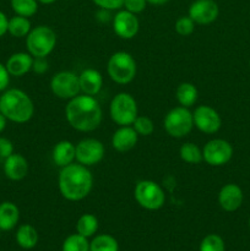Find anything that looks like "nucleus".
Listing matches in <instances>:
<instances>
[{"instance_id":"10","label":"nucleus","mask_w":250,"mask_h":251,"mask_svg":"<svg viewBox=\"0 0 250 251\" xmlns=\"http://www.w3.org/2000/svg\"><path fill=\"white\" fill-rule=\"evenodd\" d=\"M233 157V147L223 139H213L206 142L202 149V158L208 166L222 167Z\"/></svg>"},{"instance_id":"6","label":"nucleus","mask_w":250,"mask_h":251,"mask_svg":"<svg viewBox=\"0 0 250 251\" xmlns=\"http://www.w3.org/2000/svg\"><path fill=\"white\" fill-rule=\"evenodd\" d=\"M137 103L127 92H120L114 96L109 104L110 119L119 126H130L137 118Z\"/></svg>"},{"instance_id":"23","label":"nucleus","mask_w":250,"mask_h":251,"mask_svg":"<svg viewBox=\"0 0 250 251\" xmlns=\"http://www.w3.org/2000/svg\"><path fill=\"white\" fill-rule=\"evenodd\" d=\"M16 243L22 249H33L38 243V232L31 225L20 226L16 232Z\"/></svg>"},{"instance_id":"2","label":"nucleus","mask_w":250,"mask_h":251,"mask_svg":"<svg viewBox=\"0 0 250 251\" xmlns=\"http://www.w3.org/2000/svg\"><path fill=\"white\" fill-rule=\"evenodd\" d=\"M58 186L65 200L81 201L90 195L93 188V176L88 167L80 163H71L60 169Z\"/></svg>"},{"instance_id":"24","label":"nucleus","mask_w":250,"mask_h":251,"mask_svg":"<svg viewBox=\"0 0 250 251\" xmlns=\"http://www.w3.org/2000/svg\"><path fill=\"white\" fill-rule=\"evenodd\" d=\"M31 21L28 17L19 16L15 15L14 17L9 19V24H7V32L11 34L15 38H22V37H27V34L31 32Z\"/></svg>"},{"instance_id":"12","label":"nucleus","mask_w":250,"mask_h":251,"mask_svg":"<svg viewBox=\"0 0 250 251\" xmlns=\"http://www.w3.org/2000/svg\"><path fill=\"white\" fill-rule=\"evenodd\" d=\"M194 126L203 134H216L222 126V119L216 109L210 105H199L193 113Z\"/></svg>"},{"instance_id":"18","label":"nucleus","mask_w":250,"mask_h":251,"mask_svg":"<svg viewBox=\"0 0 250 251\" xmlns=\"http://www.w3.org/2000/svg\"><path fill=\"white\" fill-rule=\"evenodd\" d=\"M81 92L87 96H96L100 92L103 86V76L96 69H85L78 75Z\"/></svg>"},{"instance_id":"5","label":"nucleus","mask_w":250,"mask_h":251,"mask_svg":"<svg viewBox=\"0 0 250 251\" xmlns=\"http://www.w3.org/2000/svg\"><path fill=\"white\" fill-rule=\"evenodd\" d=\"M56 46V33L49 26H37L26 37V47L33 58H47Z\"/></svg>"},{"instance_id":"7","label":"nucleus","mask_w":250,"mask_h":251,"mask_svg":"<svg viewBox=\"0 0 250 251\" xmlns=\"http://www.w3.org/2000/svg\"><path fill=\"white\" fill-rule=\"evenodd\" d=\"M163 127L169 136L183 139L191 132L194 127L193 113L185 107H174L169 110L163 119Z\"/></svg>"},{"instance_id":"16","label":"nucleus","mask_w":250,"mask_h":251,"mask_svg":"<svg viewBox=\"0 0 250 251\" xmlns=\"http://www.w3.org/2000/svg\"><path fill=\"white\" fill-rule=\"evenodd\" d=\"M4 173L10 180H22L28 174V162L22 154L12 153L4 159Z\"/></svg>"},{"instance_id":"30","label":"nucleus","mask_w":250,"mask_h":251,"mask_svg":"<svg viewBox=\"0 0 250 251\" xmlns=\"http://www.w3.org/2000/svg\"><path fill=\"white\" fill-rule=\"evenodd\" d=\"M199 251H225V244L218 234H208L201 240Z\"/></svg>"},{"instance_id":"29","label":"nucleus","mask_w":250,"mask_h":251,"mask_svg":"<svg viewBox=\"0 0 250 251\" xmlns=\"http://www.w3.org/2000/svg\"><path fill=\"white\" fill-rule=\"evenodd\" d=\"M61 251H90V242L87 238L75 233L64 240Z\"/></svg>"},{"instance_id":"22","label":"nucleus","mask_w":250,"mask_h":251,"mask_svg":"<svg viewBox=\"0 0 250 251\" xmlns=\"http://www.w3.org/2000/svg\"><path fill=\"white\" fill-rule=\"evenodd\" d=\"M175 97L181 107L190 108L196 103L199 97L198 88L190 82H183L176 87Z\"/></svg>"},{"instance_id":"37","label":"nucleus","mask_w":250,"mask_h":251,"mask_svg":"<svg viewBox=\"0 0 250 251\" xmlns=\"http://www.w3.org/2000/svg\"><path fill=\"white\" fill-rule=\"evenodd\" d=\"M10 74L9 71H7L6 66L4 65V64L0 63V92H2V91H6L7 86H9L10 83Z\"/></svg>"},{"instance_id":"42","label":"nucleus","mask_w":250,"mask_h":251,"mask_svg":"<svg viewBox=\"0 0 250 251\" xmlns=\"http://www.w3.org/2000/svg\"><path fill=\"white\" fill-rule=\"evenodd\" d=\"M38 2H41V4H44V5H50L53 4V2H55L56 0H37Z\"/></svg>"},{"instance_id":"1","label":"nucleus","mask_w":250,"mask_h":251,"mask_svg":"<svg viewBox=\"0 0 250 251\" xmlns=\"http://www.w3.org/2000/svg\"><path fill=\"white\" fill-rule=\"evenodd\" d=\"M65 118L73 129L80 132H91L102 123V108L93 96H76L65 107Z\"/></svg>"},{"instance_id":"4","label":"nucleus","mask_w":250,"mask_h":251,"mask_svg":"<svg viewBox=\"0 0 250 251\" xmlns=\"http://www.w3.org/2000/svg\"><path fill=\"white\" fill-rule=\"evenodd\" d=\"M107 73L110 80L118 85H127L136 76V61L127 51H117L108 60Z\"/></svg>"},{"instance_id":"15","label":"nucleus","mask_w":250,"mask_h":251,"mask_svg":"<svg viewBox=\"0 0 250 251\" xmlns=\"http://www.w3.org/2000/svg\"><path fill=\"white\" fill-rule=\"evenodd\" d=\"M244 195L243 190L237 184H225L218 193V205L225 212H234L242 206Z\"/></svg>"},{"instance_id":"17","label":"nucleus","mask_w":250,"mask_h":251,"mask_svg":"<svg viewBox=\"0 0 250 251\" xmlns=\"http://www.w3.org/2000/svg\"><path fill=\"white\" fill-rule=\"evenodd\" d=\"M139 140V135L134 127L120 126L112 136V146L118 152H127L134 149Z\"/></svg>"},{"instance_id":"36","label":"nucleus","mask_w":250,"mask_h":251,"mask_svg":"<svg viewBox=\"0 0 250 251\" xmlns=\"http://www.w3.org/2000/svg\"><path fill=\"white\" fill-rule=\"evenodd\" d=\"M32 71L37 75H43L48 71V61L46 58H33V64H32Z\"/></svg>"},{"instance_id":"3","label":"nucleus","mask_w":250,"mask_h":251,"mask_svg":"<svg viewBox=\"0 0 250 251\" xmlns=\"http://www.w3.org/2000/svg\"><path fill=\"white\" fill-rule=\"evenodd\" d=\"M0 113L10 122L25 124L34 114L33 100L22 90L10 88L0 96Z\"/></svg>"},{"instance_id":"40","label":"nucleus","mask_w":250,"mask_h":251,"mask_svg":"<svg viewBox=\"0 0 250 251\" xmlns=\"http://www.w3.org/2000/svg\"><path fill=\"white\" fill-rule=\"evenodd\" d=\"M6 122H7L6 118L0 113V134H1V132L5 130V127H6Z\"/></svg>"},{"instance_id":"38","label":"nucleus","mask_w":250,"mask_h":251,"mask_svg":"<svg viewBox=\"0 0 250 251\" xmlns=\"http://www.w3.org/2000/svg\"><path fill=\"white\" fill-rule=\"evenodd\" d=\"M110 12H112L110 10L100 9L97 11V14H96V19H97L100 22H102V24H107V22H109L110 20H113V16Z\"/></svg>"},{"instance_id":"14","label":"nucleus","mask_w":250,"mask_h":251,"mask_svg":"<svg viewBox=\"0 0 250 251\" xmlns=\"http://www.w3.org/2000/svg\"><path fill=\"white\" fill-rule=\"evenodd\" d=\"M113 29L122 39L134 38L140 29L139 19L127 10H120L113 16Z\"/></svg>"},{"instance_id":"41","label":"nucleus","mask_w":250,"mask_h":251,"mask_svg":"<svg viewBox=\"0 0 250 251\" xmlns=\"http://www.w3.org/2000/svg\"><path fill=\"white\" fill-rule=\"evenodd\" d=\"M146 1L152 5H164L166 2H168L169 0H146Z\"/></svg>"},{"instance_id":"8","label":"nucleus","mask_w":250,"mask_h":251,"mask_svg":"<svg viewBox=\"0 0 250 251\" xmlns=\"http://www.w3.org/2000/svg\"><path fill=\"white\" fill-rule=\"evenodd\" d=\"M134 198L142 208L149 211L159 210L166 202L163 189L153 180H140L135 185Z\"/></svg>"},{"instance_id":"35","label":"nucleus","mask_w":250,"mask_h":251,"mask_svg":"<svg viewBox=\"0 0 250 251\" xmlns=\"http://www.w3.org/2000/svg\"><path fill=\"white\" fill-rule=\"evenodd\" d=\"M14 153V144L6 137H0V159H6Z\"/></svg>"},{"instance_id":"43","label":"nucleus","mask_w":250,"mask_h":251,"mask_svg":"<svg viewBox=\"0 0 250 251\" xmlns=\"http://www.w3.org/2000/svg\"><path fill=\"white\" fill-rule=\"evenodd\" d=\"M248 225H249V228H250V217H249V221H248Z\"/></svg>"},{"instance_id":"31","label":"nucleus","mask_w":250,"mask_h":251,"mask_svg":"<svg viewBox=\"0 0 250 251\" xmlns=\"http://www.w3.org/2000/svg\"><path fill=\"white\" fill-rule=\"evenodd\" d=\"M132 127H134L139 136H150L154 131L153 122L149 117H145V115H137L134 124H132Z\"/></svg>"},{"instance_id":"34","label":"nucleus","mask_w":250,"mask_h":251,"mask_svg":"<svg viewBox=\"0 0 250 251\" xmlns=\"http://www.w3.org/2000/svg\"><path fill=\"white\" fill-rule=\"evenodd\" d=\"M100 9H107L113 11V10L122 9L124 5V0H92Z\"/></svg>"},{"instance_id":"32","label":"nucleus","mask_w":250,"mask_h":251,"mask_svg":"<svg viewBox=\"0 0 250 251\" xmlns=\"http://www.w3.org/2000/svg\"><path fill=\"white\" fill-rule=\"evenodd\" d=\"M195 22L190 19L189 16H180L178 20L175 21V32L180 36L186 37V36H190L191 33L194 32L195 29Z\"/></svg>"},{"instance_id":"25","label":"nucleus","mask_w":250,"mask_h":251,"mask_svg":"<svg viewBox=\"0 0 250 251\" xmlns=\"http://www.w3.org/2000/svg\"><path fill=\"white\" fill-rule=\"evenodd\" d=\"M179 157L189 164H199L203 161L202 150L194 142H184L179 149Z\"/></svg>"},{"instance_id":"20","label":"nucleus","mask_w":250,"mask_h":251,"mask_svg":"<svg viewBox=\"0 0 250 251\" xmlns=\"http://www.w3.org/2000/svg\"><path fill=\"white\" fill-rule=\"evenodd\" d=\"M51 158H53L54 164L56 167H60V168L74 163V161L76 159V145H74L71 141H68V140L59 141L53 147Z\"/></svg>"},{"instance_id":"11","label":"nucleus","mask_w":250,"mask_h":251,"mask_svg":"<svg viewBox=\"0 0 250 251\" xmlns=\"http://www.w3.org/2000/svg\"><path fill=\"white\" fill-rule=\"evenodd\" d=\"M105 153L104 145L97 139L87 137L76 145V161L86 167H92L100 163Z\"/></svg>"},{"instance_id":"28","label":"nucleus","mask_w":250,"mask_h":251,"mask_svg":"<svg viewBox=\"0 0 250 251\" xmlns=\"http://www.w3.org/2000/svg\"><path fill=\"white\" fill-rule=\"evenodd\" d=\"M11 9L19 16L32 17L38 11L37 0H11Z\"/></svg>"},{"instance_id":"33","label":"nucleus","mask_w":250,"mask_h":251,"mask_svg":"<svg viewBox=\"0 0 250 251\" xmlns=\"http://www.w3.org/2000/svg\"><path fill=\"white\" fill-rule=\"evenodd\" d=\"M146 0H124L123 7H125V10L136 15L144 11V10L146 9Z\"/></svg>"},{"instance_id":"39","label":"nucleus","mask_w":250,"mask_h":251,"mask_svg":"<svg viewBox=\"0 0 250 251\" xmlns=\"http://www.w3.org/2000/svg\"><path fill=\"white\" fill-rule=\"evenodd\" d=\"M7 24H9V19L4 12L0 11V38L7 32Z\"/></svg>"},{"instance_id":"44","label":"nucleus","mask_w":250,"mask_h":251,"mask_svg":"<svg viewBox=\"0 0 250 251\" xmlns=\"http://www.w3.org/2000/svg\"><path fill=\"white\" fill-rule=\"evenodd\" d=\"M249 65H250V61H249Z\"/></svg>"},{"instance_id":"13","label":"nucleus","mask_w":250,"mask_h":251,"mask_svg":"<svg viewBox=\"0 0 250 251\" xmlns=\"http://www.w3.org/2000/svg\"><path fill=\"white\" fill-rule=\"evenodd\" d=\"M220 7L215 0H195L190 4L188 16L198 25H211L217 20Z\"/></svg>"},{"instance_id":"26","label":"nucleus","mask_w":250,"mask_h":251,"mask_svg":"<svg viewBox=\"0 0 250 251\" xmlns=\"http://www.w3.org/2000/svg\"><path fill=\"white\" fill-rule=\"evenodd\" d=\"M76 230L85 238H90L98 230V220L92 213H85L78 218L76 223Z\"/></svg>"},{"instance_id":"21","label":"nucleus","mask_w":250,"mask_h":251,"mask_svg":"<svg viewBox=\"0 0 250 251\" xmlns=\"http://www.w3.org/2000/svg\"><path fill=\"white\" fill-rule=\"evenodd\" d=\"M20 220V210L11 201H4L0 203V230L14 229Z\"/></svg>"},{"instance_id":"9","label":"nucleus","mask_w":250,"mask_h":251,"mask_svg":"<svg viewBox=\"0 0 250 251\" xmlns=\"http://www.w3.org/2000/svg\"><path fill=\"white\" fill-rule=\"evenodd\" d=\"M50 90L60 100H68L78 96L81 92L78 75L73 71H60L50 80Z\"/></svg>"},{"instance_id":"27","label":"nucleus","mask_w":250,"mask_h":251,"mask_svg":"<svg viewBox=\"0 0 250 251\" xmlns=\"http://www.w3.org/2000/svg\"><path fill=\"white\" fill-rule=\"evenodd\" d=\"M90 251H119V244L113 235L100 234L90 243Z\"/></svg>"},{"instance_id":"19","label":"nucleus","mask_w":250,"mask_h":251,"mask_svg":"<svg viewBox=\"0 0 250 251\" xmlns=\"http://www.w3.org/2000/svg\"><path fill=\"white\" fill-rule=\"evenodd\" d=\"M32 64H33V56L29 53L20 51V53L12 54L7 59L5 66L10 75L15 77H21L32 70Z\"/></svg>"}]
</instances>
